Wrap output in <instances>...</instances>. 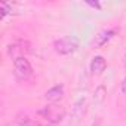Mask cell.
<instances>
[{
  "mask_svg": "<svg viewBox=\"0 0 126 126\" xmlns=\"http://www.w3.org/2000/svg\"><path fill=\"white\" fill-rule=\"evenodd\" d=\"M37 116L42 117L45 122H47L50 126H56L65 119L67 108L58 102H47L46 105L37 110Z\"/></svg>",
  "mask_w": 126,
  "mask_h": 126,
  "instance_id": "obj_1",
  "label": "cell"
},
{
  "mask_svg": "<svg viewBox=\"0 0 126 126\" xmlns=\"http://www.w3.org/2000/svg\"><path fill=\"white\" fill-rule=\"evenodd\" d=\"M52 47H53V50L58 55H61V56H68V55H73V53H76L79 50L80 42H79L77 37L64 36V37H59V39L53 40Z\"/></svg>",
  "mask_w": 126,
  "mask_h": 126,
  "instance_id": "obj_2",
  "label": "cell"
},
{
  "mask_svg": "<svg viewBox=\"0 0 126 126\" xmlns=\"http://www.w3.org/2000/svg\"><path fill=\"white\" fill-rule=\"evenodd\" d=\"M12 67H14V76L16 80L19 82H24V80H28L34 70H33V65L27 56H21V58H16L12 61Z\"/></svg>",
  "mask_w": 126,
  "mask_h": 126,
  "instance_id": "obj_3",
  "label": "cell"
},
{
  "mask_svg": "<svg viewBox=\"0 0 126 126\" xmlns=\"http://www.w3.org/2000/svg\"><path fill=\"white\" fill-rule=\"evenodd\" d=\"M31 52V45L27 42V40H15L12 43H9L6 46V53L9 58L16 59V58H21V56H27L28 53Z\"/></svg>",
  "mask_w": 126,
  "mask_h": 126,
  "instance_id": "obj_4",
  "label": "cell"
},
{
  "mask_svg": "<svg viewBox=\"0 0 126 126\" xmlns=\"http://www.w3.org/2000/svg\"><path fill=\"white\" fill-rule=\"evenodd\" d=\"M119 33V27H110V28H105L102 31H99L95 39L92 40V47L94 49H98V47H102L105 46L110 40H113Z\"/></svg>",
  "mask_w": 126,
  "mask_h": 126,
  "instance_id": "obj_5",
  "label": "cell"
},
{
  "mask_svg": "<svg viewBox=\"0 0 126 126\" xmlns=\"http://www.w3.org/2000/svg\"><path fill=\"white\" fill-rule=\"evenodd\" d=\"M64 96H65V86L62 85V83L53 85L52 88H49V89L43 94V98H45L47 102H59Z\"/></svg>",
  "mask_w": 126,
  "mask_h": 126,
  "instance_id": "obj_6",
  "label": "cell"
},
{
  "mask_svg": "<svg viewBox=\"0 0 126 126\" xmlns=\"http://www.w3.org/2000/svg\"><path fill=\"white\" fill-rule=\"evenodd\" d=\"M105 68H107V59L102 55L92 56V59L89 62V71H91V74H94V76L102 74L105 71Z\"/></svg>",
  "mask_w": 126,
  "mask_h": 126,
  "instance_id": "obj_7",
  "label": "cell"
},
{
  "mask_svg": "<svg viewBox=\"0 0 126 126\" xmlns=\"http://www.w3.org/2000/svg\"><path fill=\"white\" fill-rule=\"evenodd\" d=\"M105 98H107V88L104 85H99L95 89V92H94V104L96 107L98 105H102L104 101H105Z\"/></svg>",
  "mask_w": 126,
  "mask_h": 126,
  "instance_id": "obj_8",
  "label": "cell"
},
{
  "mask_svg": "<svg viewBox=\"0 0 126 126\" xmlns=\"http://www.w3.org/2000/svg\"><path fill=\"white\" fill-rule=\"evenodd\" d=\"M85 104H86V99L85 98H80L76 104H74V107H73V116L79 120L80 117H83V113H85Z\"/></svg>",
  "mask_w": 126,
  "mask_h": 126,
  "instance_id": "obj_9",
  "label": "cell"
},
{
  "mask_svg": "<svg viewBox=\"0 0 126 126\" xmlns=\"http://www.w3.org/2000/svg\"><path fill=\"white\" fill-rule=\"evenodd\" d=\"M16 123L19 126H34V120L30 119L25 113H21V114L16 116Z\"/></svg>",
  "mask_w": 126,
  "mask_h": 126,
  "instance_id": "obj_10",
  "label": "cell"
},
{
  "mask_svg": "<svg viewBox=\"0 0 126 126\" xmlns=\"http://www.w3.org/2000/svg\"><path fill=\"white\" fill-rule=\"evenodd\" d=\"M14 9V6L11 3H2L0 5V11H2V18H6L8 14H11V11Z\"/></svg>",
  "mask_w": 126,
  "mask_h": 126,
  "instance_id": "obj_11",
  "label": "cell"
},
{
  "mask_svg": "<svg viewBox=\"0 0 126 126\" xmlns=\"http://www.w3.org/2000/svg\"><path fill=\"white\" fill-rule=\"evenodd\" d=\"M120 94L123 96H126V76L123 77V80L120 82Z\"/></svg>",
  "mask_w": 126,
  "mask_h": 126,
  "instance_id": "obj_12",
  "label": "cell"
},
{
  "mask_svg": "<svg viewBox=\"0 0 126 126\" xmlns=\"http://www.w3.org/2000/svg\"><path fill=\"white\" fill-rule=\"evenodd\" d=\"M86 5L91 6V8H95V9H101V8H102L99 2H86Z\"/></svg>",
  "mask_w": 126,
  "mask_h": 126,
  "instance_id": "obj_13",
  "label": "cell"
}]
</instances>
